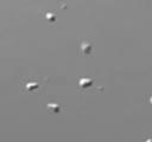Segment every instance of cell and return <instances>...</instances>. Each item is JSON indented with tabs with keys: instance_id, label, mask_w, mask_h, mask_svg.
I'll use <instances>...</instances> for the list:
<instances>
[{
	"instance_id": "obj_1",
	"label": "cell",
	"mask_w": 152,
	"mask_h": 142,
	"mask_svg": "<svg viewBox=\"0 0 152 142\" xmlns=\"http://www.w3.org/2000/svg\"><path fill=\"white\" fill-rule=\"evenodd\" d=\"M93 51V44L90 41H82L81 46H80V54L81 56H87V54H91Z\"/></svg>"
}]
</instances>
